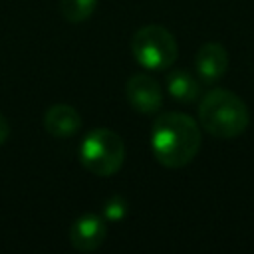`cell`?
I'll list each match as a JSON object with an SVG mask.
<instances>
[{"instance_id":"cell-10","label":"cell","mask_w":254,"mask_h":254,"mask_svg":"<svg viewBox=\"0 0 254 254\" xmlns=\"http://www.w3.org/2000/svg\"><path fill=\"white\" fill-rule=\"evenodd\" d=\"M97 8V0H60L62 16L67 22H85Z\"/></svg>"},{"instance_id":"cell-8","label":"cell","mask_w":254,"mask_h":254,"mask_svg":"<svg viewBox=\"0 0 254 254\" xmlns=\"http://www.w3.org/2000/svg\"><path fill=\"white\" fill-rule=\"evenodd\" d=\"M44 127L50 135L58 139L71 137L79 131L81 127V117L75 107L65 105V103H56L46 109L44 113Z\"/></svg>"},{"instance_id":"cell-12","label":"cell","mask_w":254,"mask_h":254,"mask_svg":"<svg viewBox=\"0 0 254 254\" xmlns=\"http://www.w3.org/2000/svg\"><path fill=\"white\" fill-rule=\"evenodd\" d=\"M8 137H10V123H8V119L0 113V145H4V143L8 141Z\"/></svg>"},{"instance_id":"cell-7","label":"cell","mask_w":254,"mask_h":254,"mask_svg":"<svg viewBox=\"0 0 254 254\" xmlns=\"http://www.w3.org/2000/svg\"><path fill=\"white\" fill-rule=\"evenodd\" d=\"M194 67L204 83L218 81L228 69V52L218 42H206L194 56Z\"/></svg>"},{"instance_id":"cell-6","label":"cell","mask_w":254,"mask_h":254,"mask_svg":"<svg viewBox=\"0 0 254 254\" xmlns=\"http://www.w3.org/2000/svg\"><path fill=\"white\" fill-rule=\"evenodd\" d=\"M107 236V220L99 214L87 212L73 220L69 228V242L79 252H91L103 244Z\"/></svg>"},{"instance_id":"cell-5","label":"cell","mask_w":254,"mask_h":254,"mask_svg":"<svg viewBox=\"0 0 254 254\" xmlns=\"http://www.w3.org/2000/svg\"><path fill=\"white\" fill-rule=\"evenodd\" d=\"M125 97L135 111L145 113V115L157 113L163 105V91H161L159 81L145 73H137L127 81Z\"/></svg>"},{"instance_id":"cell-9","label":"cell","mask_w":254,"mask_h":254,"mask_svg":"<svg viewBox=\"0 0 254 254\" xmlns=\"http://www.w3.org/2000/svg\"><path fill=\"white\" fill-rule=\"evenodd\" d=\"M167 91L173 99L181 103H192L200 95V83L192 73L185 69H175L167 75Z\"/></svg>"},{"instance_id":"cell-2","label":"cell","mask_w":254,"mask_h":254,"mask_svg":"<svg viewBox=\"0 0 254 254\" xmlns=\"http://www.w3.org/2000/svg\"><path fill=\"white\" fill-rule=\"evenodd\" d=\"M200 127L216 139H234L250 123L248 105L228 89H212L202 95L198 105Z\"/></svg>"},{"instance_id":"cell-1","label":"cell","mask_w":254,"mask_h":254,"mask_svg":"<svg viewBox=\"0 0 254 254\" xmlns=\"http://www.w3.org/2000/svg\"><path fill=\"white\" fill-rule=\"evenodd\" d=\"M151 149L163 167L181 169L196 157L200 149V129L190 115L177 111L161 113L153 123Z\"/></svg>"},{"instance_id":"cell-11","label":"cell","mask_w":254,"mask_h":254,"mask_svg":"<svg viewBox=\"0 0 254 254\" xmlns=\"http://www.w3.org/2000/svg\"><path fill=\"white\" fill-rule=\"evenodd\" d=\"M129 206H127V200H123L121 196H111L105 200V220H121L125 214H127Z\"/></svg>"},{"instance_id":"cell-3","label":"cell","mask_w":254,"mask_h":254,"mask_svg":"<svg viewBox=\"0 0 254 254\" xmlns=\"http://www.w3.org/2000/svg\"><path fill=\"white\" fill-rule=\"evenodd\" d=\"M79 161L89 173L111 177L125 161V143L115 131L97 127L83 137L79 145Z\"/></svg>"},{"instance_id":"cell-4","label":"cell","mask_w":254,"mask_h":254,"mask_svg":"<svg viewBox=\"0 0 254 254\" xmlns=\"http://www.w3.org/2000/svg\"><path fill=\"white\" fill-rule=\"evenodd\" d=\"M131 52L147 69H167L175 64L179 54L175 36L159 24L139 28L131 38Z\"/></svg>"}]
</instances>
